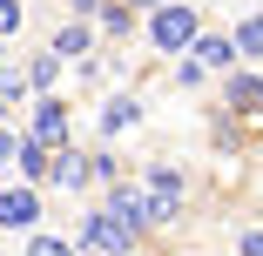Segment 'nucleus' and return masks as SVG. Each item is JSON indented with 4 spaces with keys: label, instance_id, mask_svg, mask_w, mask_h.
<instances>
[{
    "label": "nucleus",
    "instance_id": "dca6fc26",
    "mask_svg": "<svg viewBox=\"0 0 263 256\" xmlns=\"http://www.w3.org/2000/svg\"><path fill=\"white\" fill-rule=\"evenodd\" d=\"M122 175V162H115V148H95V155H88V182H101V189H108Z\"/></svg>",
    "mask_w": 263,
    "mask_h": 256
},
{
    "label": "nucleus",
    "instance_id": "f3484780",
    "mask_svg": "<svg viewBox=\"0 0 263 256\" xmlns=\"http://www.w3.org/2000/svg\"><path fill=\"white\" fill-rule=\"evenodd\" d=\"M0 101H7V108H14V101H27V74H21L14 61H0Z\"/></svg>",
    "mask_w": 263,
    "mask_h": 256
},
{
    "label": "nucleus",
    "instance_id": "9d476101",
    "mask_svg": "<svg viewBox=\"0 0 263 256\" xmlns=\"http://www.w3.org/2000/svg\"><path fill=\"white\" fill-rule=\"evenodd\" d=\"M47 47H54L61 61H81L88 47H95V21H61V27H54V41H47Z\"/></svg>",
    "mask_w": 263,
    "mask_h": 256
},
{
    "label": "nucleus",
    "instance_id": "39448f33",
    "mask_svg": "<svg viewBox=\"0 0 263 256\" xmlns=\"http://www.w3.org/2000/svg\"><path fill=\"white\" fill-rule=\"evenodd\" d=\"M0 229H41V189L34 182H7L0 189Z\"/></svg>",
    "mask_w": 263,
    "mask_h": 256
},
{
    "label": "nucleus",
    "instance_id": "5701e85b",
    "mask_svg": "<svg viewBox=\"0 0 263 256\" xmlns=\"http://www.w3.org/2000/svg\"><path fill=\"white\" fill-rule=\"evenodd\" d=\"M122 7H135V14H148V7H162V0H122Z\"/></svg>",
    "mask_w": 263,
    "mask_h": 256
},
{
    "label": "nucleus",
    "instance_id": "9b49d317",
    "mask_svg": "<svg viewBox=\"0 0 263 256\" xmlns=\"http://www.w3.org/2000/svg\"><path fill=\"white\" fill-rule=\"evenodd\" d=\"M47 182L54 189H88V155L68 142V148H54V169H47Z\"/></svg>",
    "mask_w": 263,
    "mask_h": 256
},
{
    "label": "nucleus",
    "instance_id": "0eeeda50",
    "mask_svg": "<svg viewBox=\"0 0 263 256\" xmlns=\"http://www.w3.org/2000/svg\"><path fill=\"white\" fill-rule=\"evenodd\" d=\"M189 61H196L202 74H230V68H236V41H230V34H196V41H189Z\"/></svg>",
    "mask_w": 263,
    "mask_h": 256
},
{
    "label": "nucleus",
    "instance_id": "aec40b11",
    "mask_svg": "<svg viewBox=\"0 0 263 256\" xmlns=\"http://www.w3.org/2000/svg\"><path fill=\"white\" fill-rule=\"evenodd\" d=\"M236 256H263V229H243L236 236Z\"/></svg>",
    "mask_w": 263,
    "mask_h": 256
},
{
    "label": "nucleus",
    "instance_id": "f257e3e1",
    "mask_svg": "<svg viewBox=\"0 0 263 256\" xmlns=\"http://www.w3.org/2000/svg\"><path fill=\"white\" fill-rule=\"evenodd\" d=\"M202 34V7L196 0H162V7H148V47L155 54H189V41Z\"/></svg>",
    "mask_w": 263,
    "mask_h": 256
},
{
    "label": "nucleus",
    "instance_id": "6ab92c4d",
    "mask_svg": "<svg viewBox=\"0 0 263 256\" xmlns=\"http://www.w3.org/2000/svg\"><path fill=\"white\" fill-rule=\"evenodd\" d=\"M21 21H27L21 0H0V41H14V34H21Z\"/></svg>",
    "mask_w": 263,
    "mask_h": 256
},
{
    "label": "nucleus",
    "instance_id": "f03ea898",
    "mask_svg": "<svg viewBox=\"0 0 263 256\" xmlns=\"http://www.w3.org/2000/svg\"><path fill=\"white\" fill-rule=\"evenodd\" d=\"M74 249H88V256H135L142 249V229H128L115 209L95 202V209L81 216V229H74Z\"/></svg>",
    "mask_w": 263,
    "mask_h": 256
},
{
    "label": "nucleus",
    "instance_id": "ddd939ff",
    "mask_svg": "<svg viewBox=\"0 0 263 256\" xmlns=\"http://www.w3.org/2000/svg\"><path fill=\"white\" fill-rule=\"evenodd\" d=\"M95 27L108 34V41H128V34H135V7H122V0H101V14H95Z\"/></svg>",
    "mask_w": 263,
    "mask_h": 256
},
{
    "label": "nucleus",
    "instance_id": "4468645a",
    "mask_svg": "<svg viewBox=\"0 0 263 256\" xmlns=\"http://www.w3.org/2000/svg\"><path fill=\"white\" fill-rule=\"evenodd\" d=\"M230 41H236V61H263V14H243Z\"/></svg>",
    "mask_w": 263,
    "mask_h": 256
},
{
    "label": "nucleus",
    "instance_id": "423d86ee",
    "mask_svg": "<svg viewBox=\"0 0 263 256\" xmlns=\"http://www.w3.org/2000/svg\"><path fill=\"white\" fill-rule=\"evenodd\" d=\"M223 108H236L243 122H263V74L230 68V74H223Z\"/></svg>",
    "mask_w": 263,
    "mask_h": 256
},
{
    "label": "nucleus",
    "instance_id": "393cba45",
    "mask_svg": "<svg viewBox=\"0 0 263 256\" xmlns=\"http://www.w3.org/2000/svg\"><path fill=\"white\" fill-rule=\"evenodd\" d=\"M0 61H7V41H0Z\"/></svg>",
    "mask_w": 263,
    "mask_h": 256
},
{
    "label": "nucleus",
    "instance_id": "1a4fd4ad",
    "mask_svg": "<svg viewBox=\"0 0 263 256\" xmlns=\"http://www.w3.org/2000/svg\"><path fill=\"white\" fill-rule=\"evenodd\" d=\"M14 169H21V182H47V169H54V148H41L27 128H21V148H14Z\"/></svg>",
    "mask_w": 263,
    "mask_h": 256
},
{
    "label": "nucleus",
    "instance_id": "f8f14e48",
    "mask_svg": "<svg viewBox=\"0 0 263 256\" xmlns=\"http://www.w3.org/2000/svg\"><path fill=\"white\" fill-rule=\"evenodd\" d=\"M61 68H68V61L54 54V47H41V54H34V61L21 68V74H27V94H54V81H61Z\"/></svg>",
    "mask_w": 263,
    "mask_h": 256
},
{
    "label": "nucleus",
    "instance_id": "6e6552de",
    "mask_svg": "<svg viewBox=\"0 0 263 256\" xmlns=\"http://www.w3.org/2000/svg\"><path fill=\"white\" fill-rule=\"evenodd\" d=\"M135 122H142V101H135V94H108V101H101V142L128 135Z\"/></svg>",
    "mask_w": 263,
    "mask_h": 256
},
{
    "label": "nucleus",
    "instance_id": "7ed1b4c3",
    "mask_svg": "<svg viewBox=\"0 0 263 256\" xmlns=\"http://www.w3.org/2000/svg\"><path fill=\"white\" fill-rule=\"evenodd\" d=\"M135 182H142V209H148V229H169V223L182 216V169H176V162H148Z\"/></svg>",
    "mask_w": 263,
    "mask_h": 256
},
{
    "label": "nucleus",
    "instance_id": "b1692460",
    "mask_svg": "<svg viewBox=\"0 0 263 256\" xmlns=\"http://www.w3.org/2000/svg\"><path fill=\"white\" fill-rule=\"evenodd\" d=\"M0 122H7V101H0Z\"/></svg>",
    "mask_w": 263,
    "mask_h": 256
},
{
    "label": "nucleus",
    "instance_id": "20e7f679",
    "mask_svg": "<svg viewBox=\"0 0 263 256\" xmlns=\"http://www.w3.org/2000/svg\"><path fill=\"white\" fill-rule=\"evenodd\" d=\"M27 135H34L41 148H68V142H74L68 101H61V94H34V101H27Z\"/></svg>",
    "mask_w": 263,
    "mask_h": 256
},
{
    "label": "nucleus",
    "instance_id": "4be33fe9",
    "mask_svg": "<svg viewBox=\"0 0 263 256\" xmlns=\"http://www.w3.org/2000/svg\"><path fill=\"white\" fill-rule=\"evenodd\" d=\"M101 14V0H68V21H95Z\"/></svg>",
    "mask_w": 263,
    "mask_h": 256
},
{
    "label": "nucleus",
    "instance_id": "a211bd4d",
    "mask_svg": "<svg viewBox=\"0 0 263 256\" xmlns=\"http://www.w3.org/2000/svg\"><path fill=\"white\" fill-rule=\"evenodd\" d=\"M169 74H176V88H202V81H209V74H202L189 54H176V61H169Z\"/></svg>",
    "mask_w": 263,
    "mask_h": 256
},
{
    "label": "nucleus",
    "instance_id": "412c9836",
    "mask_svg": "<svg viewBox=\"0 0 263 256\" xmlns=\"http://www.w3.org/2000/svg\"><path fill=\"white\" fill-rule=\"evenodd\" d=\"M14 148H21V128H7V122H0V162H14Z\"/></svg>",
    "mask_w": 263,
    "mask_h": 256
},
{
    "label": "nucleus",
    "instance_id": "2eb2a0df",
    "mask_svg": "<svg viewBox=\"0 0 263 256\" xmlns=\"http://www.w3.org/2000/svg\"><path fill=\"white\" fill-rule=\"evenodd\" d=\"M27 256H81L68 236H47V229H27Z\"/></svg>",
    "mask_w": 263,
    "mask_h": 256
}]
</instances>
